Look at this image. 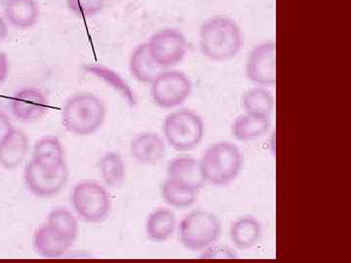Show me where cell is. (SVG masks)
<instances>
[{
	"mask_svg": "<svg viewBox=\"0 0 351 263\" xmlns=\"http://www.w3.org/2000/svg\"><path fill=\"white\" fill-rule=\"evenodd\" d=\"M84 69L90 75L97 76V77L100 78L107 84L110 85V87H112L115 91L119 92L120 96L125 99L127 103L132 105V107L136 105L137 99H136L134 92L132 91L129 85L122 79L121 76H119V73H115L112 69L107 68V66L96 64H87V66H85Z\"/></svg>",
	"mask_w": 351,
	"mask_h": 263,
	"instance_id": "obj_24",
	"label": "cell"
},
{
	"mask_svg": "<svg viewBox=\"0 0 351 263\" xmlns=\"http://www.w3.org/2000/svg\"><path fill=\"white\" fill-rule=\"evenodd\" d=\"M177 225L175 214L166 208H159L149 214L145 221V234L156 243H162L174 234Z\"/></svg>",
	"mask_w": 351,
	"mask_h": 263,
	"instance_id": "obj_18",
	"label": "cell"
},
{
	"mask_svg": "<svg viewBox=\"0 0 351 263\" xmlns=\"http://www.w3.org/2000/svg\"><path fill=\"white\" fill-rule=\"evenodd\" d=\"M29 149L27 134L20 129L13 128L0 142V165L6 170L19 168L24 162Z\"/></svg>",
	"mask_w": 351,
	"mask_h": 263,
	"instance_id": "obj_14",
	"label": "cell"
},
{
	"mask_svg": "<svg viewBox=\"0 0 351 263\" xmlns=\"http://www.w3.org/2000/svg\"><path fill=\"white\" fill-rule=\"evenodd\" d=\"M52 229L73 244L78 234V223L75 214L64 208H56L47 216V223Z\"/></svg>",
	"mask_w": 351,
	"mask_h": 263,
	"instance_id": "obj_25",
	"label": "cell"
},
{
	"mask_svg": "<svg viewBox=\"0 0 351 263\" xmlns=\"http://www.w3.org/2000/svg\"><path fill=\"white\" fill-rule=\"evenodd\" d=\"M270 117L245 113L234 120L232 134L241 142H250L263 137L269 130Z\"/></svg>",
	"mask_w": 351,
	"mask_h": 263,
	"instance_id": "obj_20",
	"label": "cell"
},
{
	"mask_svg": "<svg viewBox=\"0 0 351 263\" xmlns=\"http://www.w3.org/2000/svg\"><path fill=\"white\" fill-rule=\"evenodd\" d=\"M205 184L225 186L239 177L243 168V153L230 142H221L211 145L199 160Z\"/></svg>",
	"mask_w": 351,
	"mask_h": 263,
	"instance_id": "obj_3",
	"label": "cell"
},
{
	"mask_svg": "<svg viewBox=\"0 0 351 263\" xmlns=\"http://www.w3.org/2000/svg\"><path fill=\"white\" fill-rule=\"evenodd\" d=\"M32 158L55 165L66 163L63 145L59 138L53 136L40 138L36 142L32 149Z\"/></svg>",
	"mask_w": 351,
	"mask_h": 263,
	"instance_id": "obj_26",
	"label": "cell"
},
{
	"mask_svg": "<svg viewBox=\"0 0 351 263\" xmlns=\"http://www.w3.org/2000/svg\"><path fill=\"white\" fill-rule=\"evenodd\" d=\"M10 71L8 57L4 52H0V86L6 82Z\"/></svg>",
	"mask_w": 351,
	"mask_h": 263,
	"instance_id": "obj_30",
	"label": "cell"
},
{
	"mask_svg": "<svg viewBox=\"0 0 351 263\" xmlns=\"http://www.w3.org/2000/svg\"><path fill=\"white\" fill-rule=\"evenodd\" d=\"M13 128L12 122L8 115L0 110V142L5 138Z\"/></svg>",
	"mask_w": 351,
	"mask_h": 263,
	"instance_id": "obj_29",
	"label": "cell"
},
{
	"mask_svg": "<svg viewBox=\"0 0 351 263\" xmlns=\"http://www.w3.org/2000/svg\"><path fill=\"white\" fill-rule=\"evenodd\" d=\"M221 233V221L211 212L196 210L184 216L179 226V238L188 250L205 251L214 246Z\"/></svg>",
	"mask_w": 351,
	"mask_h": 263,
	"instance_id": "obj_4",
	"label": "cell"
},
{
	"mask_svg": "<svg viewBox=\"0 0 351 263\" xmlns=\"http://www.w3.org/2000/svg\"><path fill=\"white\" fill-rule=\"evenodd\" d=\"M167 177L199 191L205 184L199 160L189 156L177 157L167 166Z\"/></svg>",
	"mask_w": 351,
	"mask_h": 263,
	"instance_id": "obj_16",
	"label": "cell"
},
{
	"mask_svg": "<svg viewBox=\"0 0 351 263\" xmlns=\"http://www.w3.org/2000/svg\"><path fill=\"white\" fill-rule=\"evenodd\" d=\"M8 25L3 16L0 15V43L3 42L8 36Z\"/></svg>",
	"mask_w": 351,
	"mask_h": 263,
	"instance_id": "obj_31",
	"label": "cell"
},
{
	"mask_svg": "<svg viewBox=\"0 0 351 263\" xmlns=\"http://www.w3.org/2000/svg\"><path fill=\"white\" fill-rule=\"evenodd\" d=\"M204 132V122L193 110H177L164 120V137L175 151H193L200 144Z\"/></svg>",
	"mask_w": 351,
	"mask_h": 263,
	"instance_id": "obj_5",
	"label": "cell"
},
{
	"mask_svg": "<svg viewBox=\"0 0 351 263\" xmlns=\"http://www.w3.org/2000/svg\"><path fill=\"white\" fill-rule=\"evenodd\" d=\"M69 172L66 163L47 164L32 158L24 174L25 186L29 192L40 198L57 195L68 181Z\"/></svg>",
	"mask_w": 351,
	"mask_h": 263,
	"instance_id": "obj_7",
	"label": "cell"
},
{
	"mask_svg": "<svg viewBox=\"0 0 351 263\" xmlns=\"http://www.w3.org/2000/svg\"><path fill=\"white\" fill-rule=\"evenodd\" d=\"M235 258V253L230 251V249L213 248V246L205 250V253H202V258Z\"/></svg>",
	"mask_w": 351,
	"mask_h": 263,
	"instance_id": "obj_28",
	"label": "cell"
},
{
	"mask_svg": "<svg viewBox=\"0 0 351 263\" xmlns=\"http://www.w3.org/2000/svg\"><path fill=\"white\" fill-rule=\"evenodd\" d=\"M107 108L95 94L76 93L64 103L62 121L66 130L76 136L96 133L105 122Z\"/></svg>",
	"mask_w": 351,
	"mask_h": 263,
	"instance_id": "obj_2",
	"label": "cell"
},
{
	"mask_svg": "<svg viewBox=\"0 0 351 263\" xmlns=\"http://www.w3.org/2000/svg\"><path fill=\"white\" fill-rule=\"evenodd\" d=\"M71 242L55 231L49 225L40 226L34 233L32 246L39 255L45 258L63 257L71 247Z\"/></svg>",
	"mask_w": 351,
	"mask_h": 263,
	"instance_id": "obj_15",
	"label": "cell"
},
{
	"mask_svg": "<svg viewBox=\"0 0 351 263\" xmlns=\"http://www.w3.org/2000/svg\"><path fill=\"white\" fill-rule=\"evenodd\" d=\"M198 190L171 179L169 177L162 182L160 186V195L163 200L171 207L184 209L195 204Z\"/></svg>",
	"mask_w": 351,
	"mask_h": 263,
	"instance_id": "obj_21",
	"label": "cell"
},
{
	"mask_svg": "<svg viewBox=\"0 0 351 263\" xmlns=\"http://www.w3.org/2000/svg\"><path fill=\"white\" fill-rule=\"evenodd\" d=\"M129 71L138 82L151 84L162 69L152 59L147 43H142L133 50L129 57Z\"/></svg>",
	"mask_w": 351,
	"mask_h": 263,
	"instance_id": "obj_19",
	"label": "cell"
},
{
	"mask_svg": "<svg viewBox=\"0 0 351 263\" xmlns=\"http://www.w3.org/2000/svg\"><path fill=\"white\" fill-rule=\"evenodd\" d=\"M71 204L77 216L90 223L105 221L112 210L108 189L94 181L76 184L71 193Z\"/></svg>",
	"mask_w": 351,
	"mask_h": 263,
	"instance_id": "obj_6",
	"label": "cell"
},
{
	"mask_svg": "<svg viewBox=\"0 0 351 263\" xmlns=\"http://www.w3.org/2000/svg\"><path fill=\"white\" fill-rule=\"evenodd\" d=\"M99 172L106 186L112 188H119L125 179V163L117 152H107L100 159Z\"/></svg>",
	"mask_w": 351,
	"mask_h": 263,
	"instance_id": "obj_22",
	"label": "cell"
},
{
	"mask_svg": "<svg viewBox=\"0 0 351 263\" xmlns=\"http://www.w3.org/2000/svg\"><path fill=\"white\" fill-rule=\"evenodd\" d=\"M149 85L154 105L165 110L180 107L193 93L191 78L179 71L162 69Z\"/></svg>",
	"mask_w": 351,
	"mask_h": 263,
	"instance_id": "obj_8",
	"label": "cell"
},
{
	"mask_svg": "<svg viewBox=\"0 0 351 263\" xmlns=\"http://www.w3.org/2000/svg\"><path fill=\"white\" fill-rule=\"evenodd\" d=\"M230 236L235 248L239 250L254 248L262 240V223L254 216H242L230 226Z\"/></svg>",
	"mask_w": 351,
	"mask_h": 263,
	"instance_id": "obj_17",
	"label": "cell"
},
{
	"mask_svg": "<svg viewBox=\"0 0 351 263\" xmlns=\"http://www.w3.org/2000/svg\"><path fill=\"white\" fill-rule=\"evenodd\" d=\"M71 13L80 18H92L100 14L106 6V0H66Z\"/></svg>",
	"mask_w": 351,
	"mask_h": 263,
	"instance_id": "obj_27",
	"label": "cell"
},
{
	"mask_svg": "<svg viewBox=\"0 0 351 263\" xmlns=\"http://www.w3.org/2000/svg\"><path fill=\"white\" fill-rule=\"evenodd\" d=\"M147 43L152 59L161 69L177 66L188 54L186 36L172 27L156 32Z\"/></svg>",
	"mask_w": 351,
	"mask_h": 263,
	"instance_id": "obj_9",
	"label": "cell"
},
{
	"mask_svg": "<svg viewBox=\"0 0 351 263\" xmlns=\"http://www.w3.org/2000/svg\"><path fill=\"white\" fill-rule=\"evenodd\" d=\"M5 1L6 0H0V4H3Z\"/></svg>",
	"mask_w": 351,
	"mask_h": 263,
	"instance_id": "obj_32",
	"label": "cell"
},
{
	"mask_svg": "<svg viewBox=\"0 0 351 263\" xmlns=\"http://www.w3.org/2000/svg\"><path fill=\"white\" fill-rule=\"evenodd\" d=\"M201 53L215 62L230 61L243 47L239 24L226 16H215L203 23L198 34Z\"/></svg>",
	"mask_w": 351,
	"mask_h": 263,
	"instance_id": "obj_1",
	"label": "cell"
},
{
	"mask_svg": "<svg viewBox=\"0 0 351 263\" xmlns=\"http://www.w3.org/2000/svg\"><path fill=\"white\" fill-rule=\"evenodd\" d=\"M166 153L163 138L156 133H143L130 142V154L134 160L143 165H154L162 160Z\"/></svg>",
	"mask_w": 351,
	"mask_h": 263,
	"instance_id": "obj_13",
	"label": "cell"
},
{
	"mask_svg": "<svg viewBox=\"0 0 351 263\" xmlns=\"http://www.w3.org/2000/svg\"><path fill=\"white\" fill-rule=\"evenodd\" d=\"M11 112L18 121L32 123L47 112L49 101L43 90L36 87L23 88L11 99Z\"/></svg>",
	"mask_w": 351,
	"mask_h": 263,
	"instance_id": "obj_11",
	"label": "cell"
},
{
	"mask_svg": "<svg viewBox=\"0 0 351 263\" xmlns=\"http://www.w3.org/2000/svg\"><path fill=\"white\" fill-rule=\"evenodd\" d=\"M2 5L4 19L14 29H32L40 18V8L36 0H6Z\"/></svg>",
	"mask_w": 351,
	"mask_h": 263,
	"instance_id": "obj_12",
	"label": "cell"
},
{
	"mask_svg": "<svg viewBox=\"0 0 351 263\" xmlns=\"http://www.w3.org/2000/svg\"><path fill=\"white\" fill-rule=\"evenodd\" d=\"M249 82L257 86L270 87L276 84V44L267 41L251 51L245 68Z\"/></svg>",
	"mask_w": 351,
	"mask_h": 263,
	"instance_id": "obj_10",
	"label": "cell"
},
{
	"mask_svg": "<svg viewBox=\"0 0 351 263\" xmlns=\"http://www.w3.org/2000/svg\"><path fill=\"white\" fill-rule=\"evenodd\" d=\"M242 105L249 114L270 117L274 108V98L267 87L256 86L245 92Z\"/></svg>",
	"mask_w": 351,
	"mask_h": 263,
	"instance_id": "obj_23",
	"label": "cell"
}]
</instances>
